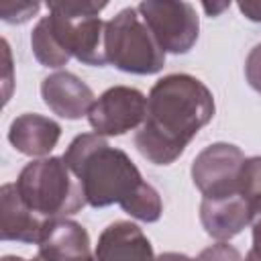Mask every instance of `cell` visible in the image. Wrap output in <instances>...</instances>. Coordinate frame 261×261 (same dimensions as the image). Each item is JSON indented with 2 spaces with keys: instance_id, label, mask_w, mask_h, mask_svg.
Listing matches in <instances>:
<instances>
[{
  "instance_id": "1",
  "label": "cell",
  "mask_w": 261,
  "mask_h": 261,
  "mask_svg": "<svg viewBox=\"0 0 261 261\" xmlns=\"http://www.w3.org/2000/svg\"><path fill=\"white\" fill-rule=\"evenodd\" d=\"M210 88L190 73L157 80L147 96V116L135 135L139 153L155 165H171L214 116Z\"/></svg>"
},
{
  "instance_id": "2",
  "label": "cell",
  "mask_w": 261,
  "mask_h": 261,
  "mask_svg": "<svg viewBox=\"0 0 261 261\" xmlns=\"http://www.w3.org/2000/svg\"><path fill=\"white\" fill-rule=\"evenodd\" d=\"M63 161L80 179L92 208L120 204L145 181L133 159L98 133L77 135L65 149Z\"/></svg>"
},
{
  "instance_id": "3",
  "label": "cell",
  "mask_w": 261,
  "mask_h": 261,
  "mask_svg": "<svg viewBox=\"0 0 261 261\" xmlns=\"http://www.w3.org/2000/svg\"><path fill=\"white\" fill-rule=\"evenodd\" d=\"M14 186L24 204L47 220L67 218L88 204L80 179L63 157H43L27 163Z\"/></svg>"
},
{
  "instance_id": "4",
  "label": "cell",
  "mask_w": 261,
  "mask_h": 261,
  "mask_svg": "<svg viewBox=\"0 0 261 261\" xmlns=\"http://www.w3.org/2000/svg\"><path fill=\"white\" fill-rule=\"evenodd\" d=\"M47 20L61 47L84 65H106V22L98 16L106 2H47Z\"/></svg>"
},
{
  "instance_id": "5",
  "label": "cell",
  "mask_w": 261,
  "mask_h": 261,
  "mask_svg": "<svg viewBox=\"0 0 261 261\" xmlns=\"http://www.w3.org/2000/svg\"><path fill=\"white\" fill-rule=\"evenodd\" d=\"M106 61L124 73L153 75L165 65V53L157 45L137 8H122L106 22Z\"/></svg>"
},
{
  "instance_id": "6",
  "label": "cell",
  "mask_w": 261,
  "mask_h": 261,
  "mask_svg": "<svg viewBox=\"0 0 261 261\" xmlns=\"http://www.w3.org/2000/svg\"><path fill=\"white\" fill-rule=\"evenodd\" d=\"M163 53H188L200 35V18L194 4L184 0H143L137 6Z\"/></svg>"
},
{
  "instance_id": "7",
  "label": "cell",
  "mask_w": 261,
  "mask_h": 261,
  "mask_svg": "<svg viewBox=\"0 0 261 261\" xmlns=\"http://www.w3.org/2000/svg\"><path fill=\"white\" fill-rule=\"evenodd\" d=\"M147 116V98L130 86H112L102 92L88 112V122L102 137H120L139 128Z\"/></svg>"
},
{
  "instance_id": "8",
  "label": "cell",
  "mask_w": 261,
  "mask_h": 261,
  "mask_svg": "<svg viewBox=\"0 0 261 261\" xmlns=\"http://www.w3.org/2000/svg\"><path fill=\"white\" fill-rule=\"evenodd\" d=\"M243 163L245 155L237 145L212 143L204 147L192 161V181L204 198L237 194Z\"/></svg>"
},
{
  "instance_id": "9",
  "label": "cell",
  "mask_w": 261,
  "mask_h": 261,
  "mask_svg": "<svg viewBox=\"0 0 261 261\" xmlns=\"http://www.w3.org/2000/svg\"><path fill=\"white\" fill-rule=\"evenodd\" d=\"M41 98L53 114L65 120L88 116L96 102L92 88L71 71H55L47 75L41 82Z\"/></svg>"
},
{
  "instance_id": "10",
  "label": "cell",
  "mask_w": 261,
  "mask_h": 261,
  "mask_svg": "<svg viewBox=\"0 0 261 261\" xmlns=\"http://www.w3.org/2000/svg\"><path fill=\"white\" fill-rule=\"evenodd\" d=\"M94 261H155L147 234L130 220H114L96 243Z\"/></svg>"
},
{
  "instance_id": "11",
  "label": "cell",
  "mask_w": 261,
  "mask_h": 261,
  "mask_svg": "<svg viewBox=\"0 0 261 261\" xmlns=\"http://www.w3.org/2000/svg\"><path fill=\"white\" fill-rule=\"evenodd\" d=\"M200 222L212 239L228 241L251 224V202L239 192L220 198H202Z\"/></svg>"
},
{
  "instance_id": "12",
  "label": "cell",
  "mask_w": 261,
  "mask_h": 261,
  "mask_svg": "<svg viewBox=\"0 0 261 261\" xmlns=\"http://www.w3.org/2000/svg\"><path fill=\"white\" fill-rule=\"evenodd\" d=\"M47 222H49L47 218H43L41 214H37L24 204L14 184H4L0 188V239L2 241L37 245Z\"/></svg>"
},
{
  "instance_id": "13",
  "label": "cell",
  "mask_w": 261,
  "mask_h": 261,
  "mask_svg": "<svg viewBox=\"0 0 261 261\" xmlns=\"http://www.w3.org/2000/svg\"><path fill=\"white\" fill-rule=\"evenodd\" d=\"M88 230L69 218H53L47 222L37 247L41 261H77L90 253Z\"/></svg>"
},
{
  "instance_id": "14",
  "label": "cell",
  "mask_w": 261,
  "mask_h": 261,
  "mask_svg": "<svg viewBox=\"0 0 261 261\" xmlns=\"http://www.w3.org/2000/svg\"><path fill=\"white\" fill-rule=\"evenodd\" d=\"M61 126L49 116L37 112H24L10 122L8 141L10 145L29 157H47L59 143Z\"/></svg>"
},
{
  "instance_id": "15",
  "label": "cell",
  "mask_w": 261,
  "mask_h": 261,
  "mask_svg": "<svg viewBox=\"0 0 261 261\" xmlns=\"http://www.w3.org/2000/svg\"><path fill=\"white\" fill-rule=\"evenodd\" d=\"M31 49L35 59L45 67H61L71 59V55L61 47L55 33L51 31L47 16H43L31 33Z\"/></svg>"
},
{
  "instance_id": "16",
  "label": "cell",
  "mask_w": 261,
  "mask_h": 261,
  "mask_svg": "<svg viewBox=\"0 0 261 261\" xmlns=\"http://www.w3.org/2000/svg\"><path fill=\"white\" fill-rule=\"evenodd\" d=\"M118 206L122 208V212H126L128 216H133V218H137L141 222H157L161 218V214H163L161 196L149 181H143Z\"/></svg>"
},
{
  "instance_id": "17",
  "label": "cell",
  "mask_w": 261,
  "mask_h": 261,
  "mask_svg": "<svg viewBox=\"0 0 261 261\" xmlns=\"http://www.w3.org/2000/svg\"><path fill=\"white\" fill-rule=\"evenodd\" d=\"M239 192L249 202L261 196V155L245 159L239 177Z\"/></svg>"
},
{
  "instance_id": "18",
  "label": "cell",
  "mask_w": 261,
  "mask_h": 261,
  "mask_svg": "<svg viewBox=\"0 0 261 261\" xmlns=\"http://www.w3.org/2000/svg\"><path fill=\"white\" fill-rule=\"evenodd\" d=\"M39 2H10L0 6V18L8 24H22L39 12Z\"/></svg>"
},
{
  "instance_id": "19",
  "label": "cell",
  "mask_w": 261,
  "mask_h": 261,
  "mask_svg": "<svg viewBox=\"0 0 261 261\" xmlns=\"http://www.w3.org/2000/svg\"><path fill=\"white\" fill-rule=\"evenodd\" d=\"M196 261H243L239 249L226 241H218L216 245H210L200 251Z\"/></svg>"
},
{
  "instance_id": "20",
  "label": "cell",
  "mask_w": 261,
  "mask_h": 261,
  "mask_svg": "<svg viewBox=\"0 0 261 261\" xmlns=\"http://www.w3.org/2000/svg\"><path fill=\"white\" fill-rule=\"evenodd\" d=\"M245 77L249 82V86L261 94V43L255 45L245 61Z\"/></svg>"
},
{
  "instance_id": "21",
  "label": "cell",
  "mask_w": 261,
  "mask_h": 261,
  "mask_svg": "<svg viewBox=\"0 0 261 261\" xmlns=\"http://www.w3.org/2000/svg\"><path fill=\"white\" fill-rule=\"evenodd\" d=\"M251 228H253V249L261 251V196L251 200Z\"/></svg>"
},
{
  "instance_id": "22",
  "label": "cell",
  "mask_w": 261,
  "mask_h": 261,
  "mask_svg": "<svg viewBox=\"0 0 261 261\" xmlns=\"http://www.w3.org/2000/svg\"><path fill=\"white\" fill-rule=\"evenodd\" d=\"M239 10L245 14V18L253 22H261V2L259 0H245L239 2Z\"/></svg>"
},
{
  "instance_id": "23",
  "label": "cell",
  "mask_w": 261,
  "mask_h": 261,
  "mask_svg": "<svg viewBox=\"0 0 261 261\" xmlns=\"http://www.w3.org/2000/svg\"><path fill=\"white\" fill-rule=\"evenodd\" d=\"M155 261H196L184 253H175V251H167V253H161L155 257Z\"/></svg>"
},
{
  "instance_id": "24",
  "label": "cell",
  "mask_w": 261,
  "mask_h": 261,
  "mask_svg": "<svg viewBox=\"0 0 261 261\" xmlns=\"http://www.w3.org/2000/svg\"><path fill=\"white\" fill-rule=\"evenodd\" d=\"M202 6H204V10H206L210 16H216V14H220L222 10H226V8L230 6V2H220V4H208V2H204Z\"/></svg>"
},
{
  "instance_id": "25",
  "label": "cell",
  "mask_w": 261,
  "mask_h": 261,
  "mask_svg": "<svg viewBox=\"0 0 261 261\" xmlns=\"http://www.w3.org/2000/svg\"><path fill=\"white\" fill-rule=\"evenodd\" d=\"M245 261H261V251H257V249H251V251L247 253Z\"/></svg>"
},
{
  "instance_id": "26",
  "label": "cell",
  "mask_w": 261,
  "mask_h": 261,
  "mask_svg": "<svg viewBox=\"0 0 261 261\" xmlns=\"http://www.w3.org/2000/svg\"><path fill=\"white\" fill-rule=\"evenodd\" d=\"M0 261H29V259H22V257H16V255H4ZM31 261H41V259L35 257V259H31Z\"/></svg>"
},
{
  "instance_id": "27",
  "label": "cell",
  "mask_w": 261,
  "mask_h": 261,
  "mask_svg": "<svg viewBox=\"0 0 261 261\" xmlns=\"http://www.w3.org/2000/svg\"><path fill=\"white\" fill-rule=\"evenodd\" d=\"M77 261H94V255H88V257H82V259H77Z\"/></svg>"
}]
</instances>
